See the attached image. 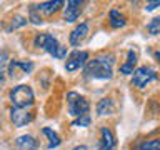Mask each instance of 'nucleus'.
I'll list each match as a JSON object with an SVG mask.
<instances>
[{
	"instance_id": "0eeeda50",
	"label": "nucleus",
	"mask_w": 160,
	"mask_h": 150,
	"mask_svg": "<svg viewBox=\"0 0 160 150\" xmlns=\"http://www.w3.org/2000/svg\"><path fill=\"white\" fill-rule=\"evenodd\" d=\"M10 120L15 127H23V125L30 123L33 120V113L28 108H15L12 107L10 110Z\"/></svg>"
},
{
	"instance_id": "ddd939ff",
	"label": "nucleus",
	"mask_w": 160,
	"mask_h": 150,
	"mask_svg": "<svg viewBox=\"0 0 160 150\" xmlns=\"http://www.w3.org/2000/svg\"><path fill=\"white\" fill-rule=\"evenodd\" d=\"M62 5H63L62 0H55V2H42V3H38L37 7H35V10H38V12H42L45 15H52L53 12H57Z\"/></svg>"
},
{
	"instance_id": "f8f14e48",
	"label": "nucleus",
	"mask_w": 160,
	"mask_h": 150,
	"mask_svg": "<svg viewBox=\"0 0 160 150\" xmlns=\"http://www.w3.org/2000/svg\"><path fill=\"white\" fill-rule=\"evenodd\" d=\"M15 145H17L18 150H37L38 143L32 135H22L15 140Z\"/></svg>"
},
{
	"instance_id": "39448f33",
	"label": "nucleus",
	"mask_w": 160,
	"mask_h": 150,
	"mask_svg": "<svg viewBox=\"0 0 160 150\" xmlns=\"http://www.w3.org/2000/svg\"><path fill=\"white\" fill-rule=\"evenodd\" d=\"M153 80H157V72L152 67H147V65L138 67L132 73V85H135L137 88H143L145 85H148Z\"/></svg>"
},
{
	"instance_id": "b1692460",
	"label": "nucleus",
	"mask_w": 160,
	"mask_h": 150,
	"mask_svg": "<svg viewBox=\"0 0 160 150\" xmlns=\"http://www.w3.org/2000/svg\"><path fill=\"white\" fill-rule=\"evenodd\" d=\"M158 5H160V2H158V0H155V2H150V3H147V7H145V10H148V12H150V10H155V8L158 7Z\"/></svg>"
},
{
	"instance_id": "f257e3e1",
	"label": "nucleus",
	"mask_w": 160,
	"mask_h": 150,
	"mask_svg": "<svg viewBox=\"0 0 160 150\" xmlns=\"http://www.w3.org/2000/svg\"><path fill=\"white\" fill-rule=\"evenodd\" d=\"M113 63L115 57L112 53H102L93 60H88L85 63V77L88 78H98V80H107L112 78L113 73Z\"/></svg>"
},
{
	"instance_id": "412c9836",
	"label": "nucleus",
	"mask_w": 160,
	"mask_h": 150,
	"mask_svg": "<svg viewBox=\"0 0 160 150\" xmlns=\"http://www.w3.org/2000/svg\"><path fill=\"white\" fill-rule=\"evenodd\" d=\"M73 127H88L90 125V115H83V117H78L72 122Z\"/></svg>"
},
{
	"instance_id": "5701e85b",
	"label": "nucleus",
	"mask_w": 160,
	"mask_h": 150,
	"mask_svg": "<svg viewBox=\"0 0 160 150\" xmlns=\"http://www.w3.org/2000/svg\"><path fill=\"white\" fill-rule=\"evenodd\" d=\"M30 20H32L33 23H42V18L35 13V7H33V5H32V8H30Z\"/></svg>"
},
{
	"instance_id": "dca6fc26",
	"label": "nucleus",
	"mask_w": 160,
	"mask_h": 150,
	"mask_svg": "<svg viewBox=\"0 0 160 150\" xmlns=\"http://www.w3.org/2000/svg\"><path fill=\"white\" fill-rule=\"evenodd\" d=\"M113 112V100L112 98H102L100 102L97 103V113L100 117L103 115H108Z\"/></svg>"
},
{
	"instance_id": "4be33fe9",
	"label": "nucleus",
	"mask_w": 160,
	"mask_h": 150,
	"mask_svg": "<svg viewBox=\"0 0 160 150\" xmlns=\"http://www.w3.org/2000/svg\"><path fill=\"white\" fill-rule=\"evenodd\" d=\"M7 63H8V53L5 52V50H2V52H0V72L7 67Z\"/></svg>"
},
{
	"instance_id": "2eb2a0df",
	"label": "nucleus",
	"mask_w": 160,
	"mask_h": 150,
	"mask_svg": "<svg viewBox=\"0 0 160 150\" xmlns=\"http://www.w3.org/2000/svg\"><path fill=\"white\" fill-rule=\"evenodd\" d=\"M108 23H110L112 28H120V27L125 25V17L118 12L117 8H112L108 12Z\"/></svg>"
},
{
	"instance_id": "a878e982",
	"label": "nucleus",
	"mask_w": 160,
	"mask_h": 150,
	"mask_svg": "<svg viewBox=\"0 0 160 150\" xmlns=\"http://www.w3.org/2000/svg\"><path fill=\"white\" fill-rule=\"evenodd\" d=\"M2 80H3V73L0 72V82H2Z\"/></svg>"
},
{
	"instance_id": "9b49d317",
	"label": "nucleus",
	"mask_w": 160,
	"mask_h": 150,
	"mask_svg": "<svg viewBox=\"0 0 160 150\" xmlns=\"http://www.w3.org/2000/svg\"><path fill=\"white\" fill-rule=\"evenodd\" d=\"M87 33H88V23L87 22L78 23L77 27L72 30V33H70V43L72 45H80L85 40V37H87Z\"/></svg>"
},
{
	"instance_id": "aec40b11",
	"label": "nucleus",
	"mask_w": 160,
	"mask_h": 150,
	"mask_svg": "<svg viewBox=\"0 0 160 150\" xmlns=\"http://www.w3.org/2000/svg\"><path fill=\"white\" fill-rule=\"evenodd\" d=\"M147 28H148V32L152 33V35H158V30H160V18H158V17L152 18V22L147 25Z\"/></svg>"
},
{
	"instance_id": "f3484780",
	"label": "nucleus",
	"mask_w": 160,
	"mask_h": 150,
	"mask_svg": "<svg viewBox=\"0 0 160 150\" xmlns=\"http://www.w3.org/2000/svg\"><path fill=\"white\" fill-rule=\"evenodd\" d=\"M42 133H43V135H47V137H48V140H50V143H48V150H52V148H57L58 145H60V137H58V135L53 132L52 128L45 127V128H42Z\"/></svg>"
},
{
	"instance_id": "a211bd4d",
	"label": "nucleus",
	"mask_w": 160,
	"mask_h": 150,
	"mask_svg": "<svg viewBox=\"0 0 160 150\" xmlns=\"http://www.w3.org/2000/svg\"><path fill=\"white\" fill-rule=\"evenodd\" d=\"M138 150H160V142H158L157 138L147 140V142H143L142 145H140Z\"/></svg>"
},
{
	"instance_id": "f03ea898",
	"label": "nucleus",
	"mask_w": 160,
	"mask_h": 150,
	"mask_svg": "<svg viewBox=\"0 0 160 150\" xmlns=\"http://www.w3.org/2000/svg\"><path fill=\"white\" fill-rule=\"evenodd\" d=\"M33 43H35V47L43 48L45 52H48L52 57L58 58V60L67 57V47L60 45L58 40L55 38L52 33H38L37 37H35Z\"/></svg>"
},
{
	"instance_id": "393cba45",
	"label": "nucleus",
	"mask_w": 160,
	"mask_h": 150,
	"mask_svg": "<svg viewBox=\"0 0 160 150\" xmlns=\"http://www.w3.org/2000/svg\"><path fill=\"white\" fill-rule=\"evenodd\" d=\"M73 150H88V148L85 147V145H78V147H75Z\"/></svg>"
},
{
	"instance_id": "7ed1b4c3",
	"label": "nucleus",
	"mask_w": 160,
	"mask_h": 150,
	"mask_svg": "<svg viewBox=\"0 0 160 150\" xmlns=\"http://www.w3.org/2000/svg\"><path fill=\"white\" fill-rule=\"evenodd\" d=\"M10 102L15 108H28L33 105V90L28 85H17L10 92Z\"/></svg>"
},
{
	"instance_id": "1a4fd4ad",
	"label": "nucleus",
	"mask_w": 160,
	"mask_h": 150,
	"mask_svg": "<svg viewBox=\"0 0 160 150\" xmlns=\"http://www.w3.org/2000/svg\"><path fill=\"white\" fill-rule=\"evenodd\" d=\"M82 5L83 2H80V0H70V2L65 3V12H63L65 22H75L82 13Z\"/></svg>"
},
{
	"instance_id": "9d476101",
	"label": "nucleus",
	"mask_w": 160,
	"mask_h": 150,
	"mask_svg": "<svg viewBox=\"0 0 160 150\" xmlns=\"http://www.w3.org/2000/svg\"><path fill=\"white\" fill-rule=\"evenodd\" d=\"M115 135L108 127H102L100 128V143H98V150H113L115 148Z\"/></svg>"
},
{
	"instance_id": "6ab92c4d",
	"label": "nucleus",
	"mask_w": 160,
	"mask_h": 150,
	"mask_svg": "<svg viewBox=\"0 0 160 150\" xmlns=\"http://www.w3.org/2000/svg\"><path fill=\"white\" fill-rule=\"evenodd\" d=\"M23 25H27V18L15 17V18H12V22H10V25L7 27V30H13V28H18V27H23Z\"/></svg>"
},
{
	"instance_id": "4468645a",
	"label": "nucleus",
	"mask_w": 160,
	"mask_h": 150,
	"mask_svg": "<svg viewBox=\"0 0 160 150\" xmlns=\"http://www.w3.org/2000/svg\"><path fill=\"white\" fill-rule=\"evenodd\" d=\"M135 63H137V53H135L133 50H128V53H127V62H125L122 67H120V73H123V75H132V73H133Z\"/></svg>"
},
{
	"instance_id": "6e6552de",
	"label": "nucleus",
	"mask_w": 160,
	"mask_h": 150,
	"mask_svg": "<svg viewBox=\"0 0 160 150\" xmlns=\"http://www.w3.org/2000/svg\"><path fill=\"white\" fill-rule=\"evenodd\" d=\"M33 70V63L32 62H23V60H12L8 63V73L10 77H20L23 73H30Z\"/></svg>"
},
{
	"instance_id": "423d86ee",
	"label": "nucleus",
	"mask_w": 160,
	"mask_h": 150,
	"mask_svg": "<svg viewBox=\"0 0 160 150\" xmlns=\"http://www.w3.org/2000/svg\"><path fill=\"white\" fill-rule=\"evenodd\" d=\"M87 60H88V52H85V50H75V52L68 55L67 62H65V70L67 72H75L78 68H83Z\"/></svg>"
},
{
	"instance_id": "20e7f679",
	"label": "nucleus",
	"mask_w": 160,
	"mask_h": 150,
	"mask_svg": "<svg viewBox=\"0 0 160 150\" xmlns=\"http://www.w3.org/2000/svg\"><path fill=\"white\" fill-rule=\"evenodd\" d=\"M67 103H68V113L72 115V117L78 118V117H83V115H88L90 103H88V100L85 97H82L80 93L68 92L67 93Z\"/></svg>"
}]
</instances>
